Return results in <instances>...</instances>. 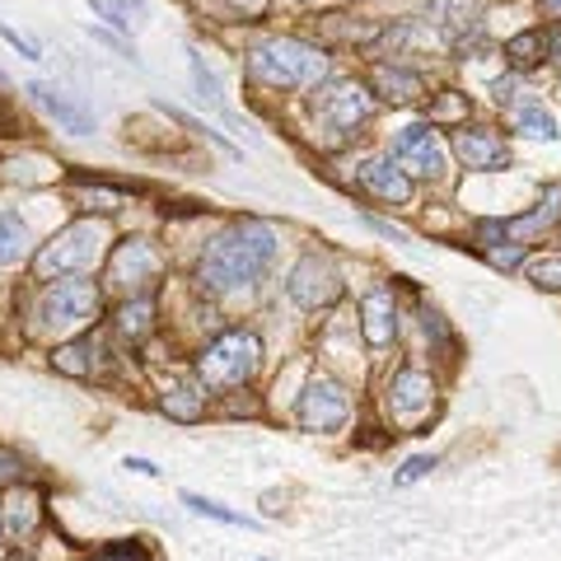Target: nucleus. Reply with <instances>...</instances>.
I'll use <instances>...</instances> for the list:
<instances>
[{
  "mask_svg": "<svg viewBox=\"0 0 561 561\" xmlns=\"http://www.w3.org/2000/svg\"><path fill=\"white\" fill-rule=\"evenodd\" d=\"M276 257V230L267 220H234L225 234L210 239V249L197 262L202 295H234L267 276Z\"/></svg>",
  "mask_w": 561,
  "mask_h": 561,
  "instance_id": "nucleus-1",
  "label": "nucleus"
},
{
  "mask_svg": "<svg viewBox=\"0 0 561 561\" xmlns=\"http://www.w3.org/2000/svg\"><path fill=\"white\" fill-rule=\"evenodd\" d=\"M33 332L38 337H80L90 323L103 319V286L99 280H84V276H66V280H47L33 300Z\"/></svg>",
  "mask_w": 561,
  "mask_h": 561,
  "instance_id": "nucleus-2",
  "label": "nucleus"
},
{
  "mask_svg": "<svg viewBox=\"0 0 561 561\" xmlns=\"http://www.w3.org/2000/svg\"><path fill=\"white\" fill-rule=\"evenodd\" d=\"M249 76L267 90H319L328 76L323 47L305 38H262L249 47Z\"/></svg>",
  "mask_w": 561,
  "mask_h": 561,
  "instance_id": "nucleus-3",
  "label": "nucleus"
},
{
  "mask_svg": "<svg viewBox=\"0 0 561 561\" xmlns=\"http://www.w3.org/2000/svg\"><path fill=\"white\" fill-rule=\"evenodd\" d=\"M262 365V342L257 332L249 328H230L220 332V337H210L202 351H197V365H192V375L206 393H234L243 383H253Z\"/></svg>",
  "mask_w": 561,
  "mask_h": 561,
  "instance_id": "nucleus-4",
  "label": "nucleus"
},
{
  "mask_svg": "<svg viewBox=\"0 0 561 561\" xmlns=\"http://www.w3.org/2000/svg\"><path fill=\"white\" fill-rule=\"evenodd\" d=\"M103 243H108V234H103L99 220H70L43 249H33V257H28L33 276H38L43 286L47 280H66V276H90L103 257Z\"/></svg>",
  "mask_w": 561,
  "mask_h": 561,
  "instance_id": "nucleus-5",
  "label": "nucleus"
},
{
  "mask_svg": "<svg viewBox=\"0 0 561 561\" xmlns=\"http://www.w3.org/2000/svg\"><path fill=\"white\" fill-rule=\"evenodd\" d=\"M370 113H375V99L360 80H328V84H319V94H313V122L323 127L328 146L356 140L360 127L370 122Z\"/></svg>",
  "mask_w": 561,
  "mask_h": 561,
  "instance_id": "nucleus-6",
  "label": "nucleus"
},
{
  "mask_svg": "<svg viewBox=\"0 0 561 561\" xmlns=\"http://www.w3.org/2000/svg\"><path fill=\"white\" fill-rule=\"evenodd\" d=\"M164 276V257L150 239H117L108 262H103V286H113L122 300L150 295V286Z\"/></svg>",
  "mask_w": 561,
  "mask_h": 561,
  "instance_id": "nucleus-7",
  "label": "nucleus"
},
{
  "mask_svg": "<svg viewBox=\"0 0 561 561\" xmlns=\"http://www.w3.org/2000/svg\"><path fill=\"white\" fill-rule=\"evenodd\" d=\"M435 393L440 389H435L431 370H421V365H398L393 379L383 383V412H389L393 426L412 431L435 412Z\"/></svg>",
  "mask_w": 561,
  "mask_h": 561,
  "instance_id": "nucleus-8",
  "label": "nucleus"
},
{
  "mask_svg": "<svg viewBox=\"0 0 561 561\" xmlns=\"http://www.w3.org/2000/svg\"><path fill=\"white\" fill-rule=\"evenodd\" d=\"M43 524H47V491L38 482L0 491V538H5V548H33Z\"/></svg>",
  "mask_w": 561,
  "mask_h": 561,
  "instance_id": "nucleus-9",
  "label": "nucleus"
},
{
  "mask_svg": "<svg viewBox=\"0 0 561 561\" xmlns=\"http://www.w3.org/2000/svg\"><path fill=\"white\" fill-rule=\"evenodd\" d=\"M346 416H351V393H346V383H337L332 375H313L305 383L300 402H295V421H300L305 431H313V435L342 431Z\"/></svg>",
  "mask_w": 561,
  "mask_h": 561,
  "instance_id": "nucleus-10",
  "label": "nucleus"
},
{
  "mask_svg": "<svg viewBox=\"0 0 561 561\" xmlns=\"http://www.w3.org/2000/svg\"><path fill=\"white\" fill-rule=\"evenodd\" d=\"M389 160L408 173V179H426V183H440L445 179V140L435 136V127L426 122H412V127H402L398 140H393V154Z\"/></svg>",
  "mask_w": 561,
  "mask_h": 561,
  "instance_id": "nucleus-11",
  "label": "nucleus"
},
{
  "mask_svg": "<svg viewBox=\"0 0 561 561\" xmlns=\"http://www.w3.org/2000/svg\"><path fill=\"white\" fill-rule=\"evenodd\" d=\"M286 290H290V300L309 309V313H319V309H332L342 300V272L332 267V257L323 253H305L300 262H295V272L286 280Z\"/></svg>",
  "mask_w": 561,
  "mask_h": 561,
  "instance_id": "nucleus-12",
  "label": "nucleus"
},
{
  "mask_svg": "<svg viewBox=\"0 0 561 561\" xmlns=\"http://www.w3.org/2000/svg\"><path fill=\"white\" fill-rule=\"evenodd\" d=\"M454 154L463 160V169H478V173H496V169H511V146L496 127H463L454 131Z\"/></svg>",
  "mask_w": 561,
  "mask_h": 561,
  "instance_id": "nucleus-13",
  "label": "nucleus"
},
{
  "mask_svg": "<svg viewBox=\"0 0 561 561\" xmlns=\"http://www.w3.org/2000/svg\"><path fill=\"white\" fill-rule=\"evenodd\" d=\"M108 360V346H103L99 332H80V337H66L51 346V370H61L70 379H94Z\"/></svg>",
  "mask_w": 561,
  "mask_h": 561,
  "instance_id": "nucleus-14",
  "label": "nucleus"
},
{
  "mask_svg": "<svg viewBox=\"0 0 561 561\" xmlns=\"http://www.w3.org/2000/svg\"><path fill=\"white\" fill-rule=\"evenodd\" d=\"M360 332H365V346L370 351H389L393 337H398V300L389 286H379L365 295L360 305Z\"/></svg>",
  "mask_w": 561,
  "mask_h": 561,
  "instance_id": "nucleus-15",
  "label": "nucleus"
},
{
  "mask_svg": "<svg viewBox=\"0 0 561 561\" xmlns=\"http://www.w3.org/2000/svg\"><path fill=\"white\" fill-rule=\"evenodd\" d=\"M160 412L169 421H183V426H197L206 416V389L197 383V375H173L160 383Z\"/></svg>",
  "mask_w": 561,
  "mask_h": 561,
  "instance_id": "nucleus-16",
  "label": "nucleus"
},
{
  "mask_svg": "<svg viewBox=\"0 0 561 561\" xmlns=\"http://www.w3.org/2000/svg\"><path fill=\"white\" fill-rule=\"evenodd\" d=\"M356 179H360L365 192H375V197L389 202V206H408L412 202V179L389 160V154H375V160H365L356 169Z\"/></svg>",
  "mask_w": 561,
  "mask_h": 561,
  "instance_id": "nucleus-17",
  "label": "nucleus"
},
{
  "mask_svg": "<svg viewBox=\"0 0 561 561\" xmlns=\"http://www.w3.org/2000/svg\"><path fill=\"white\" fill-rule=\"evenodd\" d=\"M154 328H160V319H154V295H136V300H122L113 309V337L122 346L140 351L154 337Z\"/></svg>",
  "mask_w": 561,
  "mask_h": 561,
  "instance_id": "nucleus-18",
  "label": "nucleus"
},
{
  "mask_svg": "<svg viewBox=\"0 0 561 561\" xmlns=\"http://www.w3.org/2000/svg\"><path fill=\"white\" fill-rule=\"evenodd\" d=\"M28 94H33V103H38V108L47 113V117H57L61 127L70 131V136H90L94 131V117L80 108V103H70L57 84H43V80H33L28 84Z\"/></svg>",
  "mask_w": 561,
  "mask_h": 561,
  "instance_id": "nucleus-19",
  "label": "nucleus"
},
{
  "mask_svg": "<svg viewBox=\"0 0 561 561\" xmlns=\"http://www.w3.org/2000/svg\"><path fill=\"white\" fill-rule=\"evenodd\" d=\"M370 84H375V94L389 99V103H412V99H421V90H426V80H421L416 70L393 66V61H379L370 70Z\"/></svg>",
  "mask_w": 561,
  "mask_h": 561,
  "instance_id": "nucleus-20",
  "label": "nucleus"
},
{
  "mask_svg": "<svg viewBox=\"0 0 561 561\" xmlns=\"http://www.w3.org/2000/svg\"><path fill=\"white\" fill-rule=\"evenodd\" d=\"M557 216H561V187H548L534 210H524V216H515V220H496V230H501V239H529L538 230H548Z\"/></svg>",
  "mask_w": 561,
  "mask_h": 561,
  "instance_id": "nucleus-21",
  "label": "nucleus"
},
{
  "mask_svg": "<svg viewBox=\"0 0 561 561\" xmlns=\"http://www.w3.org/2000/svg\"><path fill=\"white\" fill-rule=\"evenodd\" d=\"M28 257H33V234H28L24 216L0 210V267H20Z\"/></svg>",
  "mask_w": 561,
  "mask_h": 561,
  "instance_id": "nucleus-22",
  "label": "nucleus"
},
{
  "mask_svg": "<svg viewBox=\"0 0 561 561\" xmlns=\"http://www.w3.org/2000/svg\"><path fill=\"white\" fill-rule=\"evenodd\" d=\"M90 10L122 33H136L140 24H146V5H140V0H90Z\"/></svg>",
  "mask_w": 561,
  "mask_h": 561,
  "instance_id": "nucleus-23",
  "label": "nucleus"
},
{
  "mask_svg": "<svg viewBox=\"0 0 561 561\" xmlns=\"http://www.w3.org/2000/svg\"><path fill=\"white\" fill-rule=\"evenodd\" d=\"M183 505H187L192 515H202V519L230 524V529H253L249 515H239V511H230V505H220V501H210V496H197V491H183Z\"/></svg>",
  "mask_w": 561,
  "mask_h": 561,
  "instance_id": "nucleus-24",
  "label": "nucleus"
},
{
  "mask_svg": "<svg viewBox=\"0 0 561 561\" xmlns=\"http://www.w3.org/2000/svg\"><path fill=\"white\" fill-rule=\"evenodd\" d=\"M505 57H511L515 70H529L548 57V47H542V28H529V33H515L511 43H505Z\"/></svg>",
  "mask_w": 561,
  "mask_h": 561,
  "instance_id": "nucleus-25",
  "label": "nucleus"
},
{
  "mask_svg": "<svg viewBox=\"0 0 561 561\" xmlns=\"http://www.w3.org/2000/svg\"><path fill=\"white\" fill-rule=\"evenodd\" d=\"M375 24L356 20V14H328L323 20V38H342V43H370L375 38Z\"/></svg>",
  "mask_w": 561,
  "mask_h": 561,
  "instance_id": "nucleus-26",
  "label": "nucleus"
},
{
  "mask_svg": "<svg viewBox=\"0 0 561 561\" xmlns=\"http://www.w3.org/2000/svg\"><path fill=\"white\" fill-rule=\"evenodd\" d=\"M515 127L524 131V136H542V140H552L557 136V117L542 108V103H519L515 108Z\"/></svg>",
  "mask_w": 561,
  "mask_h": 561,
  "instance_id": "nucleus-27",
  "label": "nucleus"
},
{
  "mask_svg": "<svg viewBox=\"0 0 561 561\" xmlns=\"http://www.w3.org/2000/svg\"><path fill=\"white\" fill-rule=\"evenodd\" d=\"M70 187H76L80 202H99V210H122V187H108L103 179H70Z\"/></svg>",
  "mask_w": 561,
  "mask_h": 561,
  "instance_id": "nucleus-28",
  "label": "nucleus"
},
{
  "mask_svg": "<svg viewBox=\"0 0 561 561\" xmlns=\"http://www.w3.org/2000/svg\"><path fill=\"white\" fill-rule=\"evenodd\" d=\"M449 122H468V94H454V90H445L440 94V103H431V127H449Z\"/></svg>",
  "mask_w": 561,
  "mask_h": 561,
  "instance_id": "nucleus-29",
  "label": "nucleus"
},
{
  "mask_svg": "<svg viewBox=\"0 0 561 561\" xmlns=\"http://www.w3.org/2000/svg\"><path fill=\"white\" fill-rule=\"evenodd\" d=\"M187 66H192V84H197V94L210 103V108H220V80L206 70V61H202V51H197V47L187 51Z\"/></svg>",
  "mask_w": 561,
  "mask_h": 561,
  "instance_id": "nucleus-30",
  "label": "nucleus"
},
{
  "mask_svg": "<svg viewBox=\"0 0 561 561\" xmlns=\"http://www.w3.org/2000/svg\"><path fill=\"white\" fill-rule=\"evenodd\" d=\"M435 468H440V454H412V459L393 472V486H412L421 478H431Z\"/></svg>",
  "mask_w": 561,
  "mask_h": 561,
  "instance_id": "nucleus-31",
  "label": "nucleus"
},
{
  "mask_svg": "<svg viewBox=\"0 0 561 561\" xmlns=\"http://www.w3.org/2000/svg\"><path fill=\"white\" fill-rule=\"evenodd\" d=\"M20 482H28L24 454L10 449V445H0V491H5V486H20Z\"/></svg>",
  "mask_w": 561,
  "mask_h": 561,
  "instance_id": "nucleus-32",
  "label": "nucleus"
},
{
  "mask_svg": "<svg viewBox=\"0 0 561 561\" xmlns=\"http://www.w3.org/2000/svg\"><path fill=\"white\" fill-rule=\"evenodd\" d=\"M80 561H154V557H150L146 542H113V548H99Z\"/></svg>",
  "mask_w": 561,
  "mask_h": 561,
  "instance_id": "nucleus-33",
  "label": "nucleus"
},
{
  "mask_svg": "<svg viewBox=\"0 0 561 561\" xmlns=\"http://www.w3.org/2000/svg\"><path fill=\"white\" fill-rule=\"evenodd\" d=\"M529 280L538 290H561V257H538L529 262Z\"/></svg>",
  "mask_w": 561,
  "mask_h": 561,
  "instance_id": "nucleus-34",
  "label": "nucleus"
},
{
  "mask_svg": "<svg viewBox=\"0 0 561 561\" xmlns=\"http://www.w3.org/2000/svg\"><path fill=\"white\" fill-rule=\"evenodd\" d=\"M0 38H5V43H10L14 51H20V57H28V61H38V57H43L38 43H28L24 33H20V28H10V24H0Z\"/></svg>",
  "mask_w": 561,
  "mask_h": 561,
  "instance_id": "nucleus-35",
  "label": "nucleus"
},
{
  "mask_svg": "<svg viewBox=\"0 0 561 561\" xmlns=\"http://www.w3.org/2000/svg\"><path fill=\"white\" fill-rule=\"evenodd\" d=\"M491 267H515V262L524 257V243H511V249H486Z\"/></svg>",
  "mask_w": 561,
  "mask_h": 561,
  "instance_id": "nucleus-36",
  "label": "nucleus"
},
{
  "mask_svg": "<svg viewBox=\"0 0 561 561\" xmlns=\"http://www.w3.org/2000/svg\"><path fill=\"white\" fill-rule=\"evenodd\" d=\"M230 5L243 14V20H262V14H267V0H230Z\"/></svg>",
  "mask_w": 561,
  "mask_h": 561,
  "instance_id": "nucleus-37",
  "label": "nucleus"
},
{
  "mask_svg": "<svg viewBox=\"0 0 561 561\" xmlns=\"http://www.w3.org/2000/svg\"><path fill=\"white\" fill-rule=\"evenodd\" d=\"M542 47H548V57L561 66V24L557 28H548V33H542Z\"/></svg>",
  "mask_w": 561,
  "mask_h": 561,
  "instance_id": "nucleus-38",
  "label": "nucleus"
},
{
  "mask_svg": "<svg viewBox=\"0 0 561 561\" xmlns=\"http://www.w3.org/2000/svg\"><path fill=\"white\" fill-rule=\"evenodd\" d=\"M127 468H131V472H140V478H154V472H160L150 459H127Z\"/></svg>",
  "mask_w": 561,
  "mask_h": 561,
  "instance_id": "nucleus-39",
  "label": "nucleus"
},
{
  "mask_svg": "<svg viewBox=\"0 0 561 561\" xmlns=\"http://www.w3.org/2000/svg\"><path fill=\"white\" fill-rule=\"evenodd\" d=\"M0 561H33L28 548H10V552H0Z\"/></svg>",
  "mask_w": 561,
  "mask_h": 561,
  "instance_id": "nucleus-40",
  "label": "nucleus"
},
{
  "mask_svg": "<svg viewBox=\"0 0 561 561\" xmlns=\"http://www.w3.org/2000/svg\"><path fill=\"white\" fill-rule=\"evenodd\" d=\"M542 10H552V14H561V0H542Z\"/></svg>",
  "mask_w": 561,
  "mask_h": 561,
  "instance_id": "nucleus-41",
  "label": "nucleus"
},
{
  "mask_svg": "<svg viewBox=\"0 0 561 561\" xmlns=\"http://www.w3.org/2000/svg\"><path fill=\"white\" fill-rule=\"evenodd\" d=\"M0 552H5V538H0Z\"/></svg>",
  "mask_w": 561,
  "mask_h": 561,
  "instance_id": "nucleus-42",
  "label": "nucleus"
}]
</instances>
